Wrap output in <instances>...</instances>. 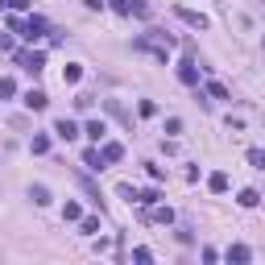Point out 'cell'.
Instances as JSON below:
<instances>
[{
  "label": "cell",
  "instance_id": "1",
  "mask_svg": "<svg viewBox=\"0 0 265 265\" xmlns=\"http://www.w3.org/2000/svg\"><path fill=\"white\" fill-rule=\"evenodd\" d=\"M174 46V38H166V33H157V29H149V33H141L137 42H132V50H149V54H157L162 62H166V50Z\"/></svg>",
  "mask_w": 265,
  "mask_h": 265
},
{
  "label": "cell",
  "instance_id": "2",
  "mask_svg": "<svg viewBox=\"0 0 265 265\" xmlns=\"http://www.w3.org/2000/svg\"><path fill=\"white\" fill-rule=\"evenodd\" d=\"M17 62L25 66V71H33V75H38L42 66H46V54H42V50H33V54H17Z\"/></svg>",
  "mask_w": 265,
  "mask_h": 265
},
{
  "label": "cell",
  "instance_id": "3",
  "mask_svg": "<svg viewBox=\"0 0 265 265\" xmlns=\"http://www.w3.org/2000/svg\"><path fill=\"white\" fill-rule=\"evenodd\" d=\"M21 33H25V38H29V42H38V38H42V33H46V17H29Z\"/></svg>",
  "mask_w": 265,
  "mask_h": 265
},
{
  "label": "cell",
  "instance_id": "4",
  "mask_svg": "<svg viewBox=\"0 0 265 265\" xmlns=\"http://www.w3.org/2000/svg\"><path fill=\"white\" fill-rule=\"evenodd\" d=\"M174 13H178L191 29H207V17H203V13H195V9H174Z\"/></svg>",
  "mask_w": 265,
  "mask_h": 265
},
{
  "label": "cell",
  "instance_id": "5",
  "mask_svg": "<svg viewBox=\"0 0 265 265\" xmlns=\"http://www.w3.org/2000/svg\"><path fill=\"white\" fill-rule=\"evenodd\" d=\"M50 104V99H46V91H38V87H33V91H25V108H33V112H42Z\"/></svg>",
  "mask_w": 265,
  "mask_h": 265
},
{
  "label": "cell",
  "instance_id": "6",
  "mask_svg": "<svg viewBox=\"0 0 265 265\" xmlns=\"http://www.w3.org/2000/svg\"><path fill=\"white\" fill-rule=\"evenodd\" d=\"M54 132H58V137H62V141H71V137H79V124H75V120H66V116H62V120L54 124Z\"/></svg>",
  "mask_w": 265,
  "mask_h": 265
},
{
  "label": "cell",
  "instance_id": "7",
  "mask_svg": "<svg viewBox=\"0 0 265 265\" xmlns=\"http://www.w3.org/2000/svg\"><path fill=\"white\" fill-rule=\"evenodd\" d=\"M99 153H104V162L112 166V162H120V157H124V145H120V141H104V149H99Z\"/></svg>",
  "mask_w": 265,
  "mask_h": 265
},
{
  "label": "cell",
  "instance_id": "8",
  "mask_svg": "<svg viewBox=\"0 0 265 265\" xmlns=\"http://www.w3.org/2000/svg\"><path fill=\"white\" fill-rule=\"evenodd\" d=\"M83 166H87V170H104L108 162H104V153H99V149H87V153H83Z\"/></svg>",
  "mask_w": 265,
  "mask_h": 265
},
{
  "label": "cell",
  "instance_id": "9",
  "mask_svg": "<svg viewBox=\"0 0 265 265\" xmlns=\"http://www.w3.org/2000/svg\"><path fill=\"white\" fill-rule=\"evenodd\" d=\"M178 79H182L187 87H195V83H199V71H195V62H182V66H178Z\"/></svg>",
  "mask_w": 265,
  "mask_h": 265
},
{
  "label": "cell",
  "instance_id": "10",
  "mask_svg": "<svg viewBox=\"0 0 265 265\" xmlns=\"http://www.w3.org/2000/svg\"><path fill=\"white\" fill-rule=\"evenodd\" d=\"M249 257H253V253H249V245H232V249H228V261H236V265H245Z\"/></svg>",
  "mask_w": 265,
  "mask_h": 265
},
{
  "label": "cell",
  "instance_id": "11",
  "mask_svg": "<svg viewBox=\"0 0 265 265\" xmlns=\"http://www.w3.org/2000/svg\"><path fill=\"white\" fill-rule=\"evenodd\" d=\"M83 132H87L91 141H104V132H108V124H104V120H91V124H87Z\"/></svg>",
  "mask_w": 265,
  "mask_h": 265
},
{
  "label": "cell",
  "instance_id": "12",
  "mask_svg": "<svg viewBox=\"0 0 265 265\" xmlns=\"http://www.w3.org/2000/svg\"><path fill=\"white\" fill-rule=\"evenodd\" d=\"M29 199H33L38 207H46V203H50V191H46V187L38 182V187H29Z\"/></svg>",
  "mask_w": 265,
  "mask_h": 265
},
{
  "label": "cell",
  "instance_id": "13",
  "mask_svg": "<svg viewBox=\"0 0 265 265\" xmlns=\"http://www.w3.org/2000/svg\"><path fill=\"white\" fill-rule=\"evenodd\" d=\"M207 187H211L216 195H224V191H228V174H220V170H216V174L207 178Z\"/></svg>",
  "mask_w": 265,
  "mask_h": 265
},
{
  "label": "cell",
  "instance_id": "14",
  "mask_svg": "<svg viewBox=\"0 0 265 265\" xmlns=\"http://www.w3.org/2000/svg\"><path fill=\"white\" fill-rule=\"evenodd\" d=\"M236 203H241V207H257V203H261V195L249 187V191H241V199H236Z\"/></svg>",
  "mask_w": 265,
  "mask_h": 265
},
{
  "label": "cell",
  "instance_id": "15",
  "mask_svg": "<svg viewBox=\"0 0 265 265\" xmlns=\"http://www.w3.org/2000/svg\"><path fill=\"white\" fill-rule=\"evenodd\" d=\"M104 108H108V112H112L116 120H128V112L120 108V99H104Z\"/></svg>",
  "mask_w": 265,
  "mask_h": 265
},
{
  "label": "cell",
  "instance_id": "16",
  "mask_svg": "<svg viewBox=\"0 0 265 265\" xmlns=\"http://www.w3.org/2000/svg\"><path fill=\"white\" fill-rule=\"evenodd\" d=\"M62 220H71V224L83 220V207H79V203H66V207H62Z\"/></svg>",
  "mask_w": 265,
  "mask_h": 265
},
{
  "label": "cell",
  "instance_id": "17",
  "mask_svg": "<svg viewBox=\"0 0 265 265\" xmlns=\"http://www.w3.org/2000/svg\"><path fill=\"white\" fill-rule=\"evenodd\" d=\"M149 220H157V224H170V220H174V211H170V207H153V211H149Z\"/></svg>",
  "mask_w": 265,
  "mask_h": 265
},
{
  "label": "cell",
  "instance_id": "18",
  "mask_svg": "<svg viewBox=\"0 0 265 265\" xmlns=\"http://www.w3.org/2000/svg\"><path fill=\"white\" fill-rule=\"evenodd\" d=\"M29 145H33V153H46V149H50V137H46V132H38Z\"/></svg>",
  "mask_w": 265,
  "mask_h": 265
},
{
  "label": "cell",
  "instance_id": "19",
  "mask_svg": "<svg viewBox=\"0 0 265 265\" xmlns=\"http://www.w3.org/2000/svg\"><path fill=\"white\" fill-rule=\"evenodd\" d=\"M17 95V83L13 79H0V99H13Z\"/></svg>",
  "mask_w": 265,
  "mask_h": 265
},
{
  "label": "cell",
  "instance_id": "20",
  "mask_svg": "<svg viewBox=\"0 0 265 265\" xmlns=\"http://www.w3.org/2000/svg\"><path fill=\"white\" fill-rule=\"evenodd\" d=\"M62 79H66V83H79V79H83V71H79V66L71 62V66H66V71H62Z\"/></svg>",
  "mask_w": 265,
  "mask_h": 265
},
{
  "label": "cell",
  "instance_id": "21",
  "mask_svg": "<svg viewBox=\"0 0 265 265\" xmlns=\"http://www.w3.org/2000/svg\"><path fill=\"white\" fill-rule=\"evenodd\" d=\"M79 224H83L87 236H95V232H99V220H95V216H87V220H79Z\"/></svg>",
  "mask_w": 265,
  "mask_h": 265
},
{
  "label": "cell",
  "instance_id": "22",
  "mask_svg": "<svg viewBox=\"0 0 265 265\" xmlns=\"http://www.w3.org/2000/svg\"><path fill=\"white\" fill-rule=\"evenodd\" d=\"M249 162L257 166V170H265V149H249Z\"/></svg>",
  "mask_w": 265,
  "mask_h": 265
},
{
  "label": "cell",
  "instance_id": "23",
  "mask_svg": "<svg viewBox=\"0 0 265 265\" xmlns=\"http://www.w3.org/2000/svg\"><path fill=\"white\" fill-rule=\"evenodd\" d=\"M207 95H211V99H228V87H224V83H211Z\"/></svg>",
  "mask_w": 265,
  "mask_h": 265
},
{
  "label": "cell",
  "instance_id": "24",
  "mask_svg": "<svg viewBox=\"0 0 265 265\" xmlns=\"http://www.w3.org/2000/svg\"><path fill=\"white\" fill-rule=\"evenodd\" d=\"M128 13H132V17H149V5H141V0H137V5H128Z\"/></svg>",
  "mask_w": 265,
  "mask_h": 265
},
{
  "label": "cell",
  "instance_id": "25",
  "mask_svg": "<svg viewBox=\"0 0 265 265\" xmlns=\"http://www.w3.org/2000/svg\"><path fill=\"white\" fill-rule=\"evenodd\" d=\"M9 9H29V0H5Z\"/></svg>",
  "mask_w": 265,
  "mask_h": 265
},
{
  "label": "cell",
  "instance_id": "26",
  "mask_svg": "<svg viewBox=\"0 0 265 265\" xmlns=\"http://www.w3.org/2000/svg\"><path fill=\"white\" fill-rule=\"evenodd\" d=\"M83 5H87V9H104V0H83Z\"/></svg>",
  "mask_w": 265,
  "mask_h": 265
}]
</instances>
